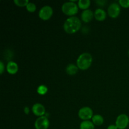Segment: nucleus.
I'll return each instance as SVG.
<instances>
[{
	"label": "nucleus",
	"instance_id": "18",
	"mask_svg": "<svg viewBox=\"0 0 129 129\" xmlns=\"http://www.w3.org/2000/svg\"><path fill=\"white\" fill-rule=\"evenodd\" d=\"M14 3L18 6H26L29 3L28 0H14Z\"/></svg>",
	"mask_w": 129,
	"mask_h": 129
},
{
	"label": "nucleus",
	"instance_id": "6",
	"mask_svg": "<svg viewBox=\"0 0 129 129\" xmlns=\"http://www.w3.org/2000/svg\"><path fill=\"white\" fill-rule=\"evenodd\" d=\"M118 129H125L129 124V118L125 114H121L117 118L115 122Z\"/></svg>",
	"mask_w": 129,
	"mask_h": 129
},
{
	"label": "nucleus",
	"instance_id": "11",
	"mask_svg": "<svg viewBox=\"0 0 129 129\" xmlns=\"http://www.w3.org/2000/svg\"><path fill=\"white\" fill-rule=\"evenodd\" d=\"M18 70V66L15 62L10 61L8 63L6 66V71L10 74H15L17 73Z\"/></svg>",
	"mask_w": 129,
	"mask_h": 129
},
{
	"label": "nucleus",
	"instance_id": "13",
	"mask_svg": "<svg viewBox=\"0 0 129 129\" xmlns=\"http://www.w3.org/2000/svg\"><path fill=\"white\" fill-rule=\"evenodd\" d=\"M78 69H79V68H78V67L77 66L74 65V64H71L67 66V67L66 68V72L69 75L73 76L78 73Z\"/></svg>",
	"mask_w": 129,
	"mask_h": 129
},
{
	"label": "nucleus",
	"instance_id": "12",
	"mask_svg": "<svg viewBox=\"0 0 129 129\" xmlns=\"http://www.w3.org/2000/svg\"><path fill=\"white\" fill-rule=\"evenodd\" d=\"M94 17L96 20L99 21H104L107 17V14L103 9L98 8L95 10V12H94Z\"/></svg>",
	"mask_w": 129,
	"mask_h": 129
},
{
	"label": "nucleus",
	"instance_id": "10",
	"mask_svg": "<svg viewBox=\"0 0 129 129\" xmlns=\"http://www.w3.org/2000/svg\"><path fill=\"white\" fill-rule=\"evenodd\" d=\"M94 16V14L93 13V11L91 10H85L82 12L81 17V20L84 21V23L90 22L93 18V16Z\"/></svg>",
	"mask_w": 129,
	"mask_h": 129
},
{
	"label": "nucleus",
	"instance_id": "20",
	"mask_svg": "<svg viewBox=\"0 0 129 129\" xmlns=\"http://www.w3.org/2000/svg\"><path fill=\"white\" fill-rule=\"evenodd\" d=\"M119 5L123 8L129 7V0H119Z\"/></svg>",
	"mask_w": 129,
	"mask_h": 129
},
{
	"label": "nucleus",
	"instance_id": "14",
	"mask_svg": "<svg viewBox=\"0 0 129 129\" xmlns=\"http://www.w3.org/2000/svg\"><path fill=\"white\" fill-rule=\"evenodd\" d=\"M104 122V119H103V117L100 115H93V118H92V122L94 123V125L100 126L102 125Z\"/></svg>",
	"mask_w": 129,
	"mask_h": 129
},
{
	"label": "nucleus",
	"instance_id": "15",
	"mask_svg": "<svg viewBox=\"0 0 129 129\" xmlns=\"http://www.w3.org/2000/svg\"><path fill=\"white\" fill-rule=\"evenodd\" d=\"M80 129H94V125L89 120L83 121L80 124Z\"/></svg>",
	"mask_w": 129,
	"mask_h": 129
},
{
	"label": "nucleus",
	"instance_id": "2",
	"mask_svg": "<svg viewBox=\"0 0 129 129\" xmlns=\"http://www.w3.org/2000/svg\"><path fill=\"white\" fill-rule=\"evenodd\" d=\"M93 62L91 55L89 53H83L81 54L76 61L77 66L81 70H86L91 66Z\"/></svg>",
	"mask_w": 129,
	"mask_h": 129
},
{
	"label": "nucleus",
	"instance_id": "17",
	"mask_svg": "<svg viewBox=\"0 0 129 129\" xmlns=\"http://www.w3.org/2000/svg\"><path fill=\"white\" fill-rule=\"evenodd\" d=\"M47 91H48L47 87L45 85L39 86L37 88V93L40 94V95H44V94H45L47 93Z\"/></svg>",
	"mask_w": 129,
	"mask_h": 129
},
{
	"label": "nucleus",
	"instance_id": "5",
	"mask_svg": "<svg viewBox=\"0 0 129 129\" xmlns=\"http://www.w3.org/2000/svg\"><path fill=\"white\" fill-rule=\"evenodd\" d=\"M53 15L52 8L50 6H44L42 8L39 12V16L43 20H48Z\"/></svg>",
	"mask_w": 129,
	"mask_h": 129
},
{
	"label": "nucleus",
	"instance_id": "25",
	"mask_svg": "<svg viewBox=\"0 0 129 129\" xmlns=\"http://www.w3.org/2000/svg\"><path fill=\"white\" fill-rule=\"evenodd\" d=\"M128 55H129V50H128Z\"/></svg>",
	"mask_w": 129,
	"mask_h": 129
},
{
	"label": "nucleus",
	"instance_id": "21",
	"mask_svg": "<svg viewBox=\"0 0 129 129\" xmlns=\"http://www.w3.org/2000/svg\"><path fill=\"white\" fill-rule=\"evenodd\" d=\"M4 69H5V66H4V64L3 63V62H0V73L1 74L3 73Z\"/></svg>",
	"mask_w": 129,
	"mask_h": 129
},
{
	"label": "nucleus",
	"instance_id": "19",
	"mask_svg": "<svg viewBox=\"0 0 129 129\" xmlns=\"http://www.w3.org/2000/svg\"><path fill=\"white\" fill-rule=\"evenodd\" d=\"M26 7V10L29 11V12H34L36 10V5L34 3L29 2V3L28 4Z\"/></svg>",
	"mask_w": 129,
	"mask_h": 129
},
{
	"label": "nucleus",
	"instance_id": "3",
	"mask_svg": "<svg viewBox=\"0 0 129 129\" xmlns=\"http://www.w3.org/2000/svg\"><path fill=\"white\" fill-rule=\"evenodd\" d=\"M62 10L65 15L68 16H73L78 11V6L73 1H68L63 4Z\"/></svg>",
	"mask_w": 129,
	"mask_h": 129
},
{
	"label": "nucleus",
	"instance_id": "9",
	"mask_svg": "<svg viewBox=\"0 0 129 129\" xmlns=\"http://www.w3.org/2000/svg\"><path fill=\"white\" fill-rule=\"evenodd\" d=\"M32 112L34 114L39 117H42L45 113V108L43 105L40 103H35L33 105L31 108Z\"/></svg>",
	"mask_w": 129,
	"mask_h": 129
},
{
	"label": "nucleus",
	"instance_id": "8",
	"mask_svg": "<svg viewBox=\"0 0 129 129\" xmlns=\"http://www.w3.org/2000/svg\"><path fill=\"white\" fill-rule=\"evenodd\" d=\"M120 13V6L117 3H113L108 8V14L110 17L115 18Z\"/></svg>",
	"mask_w": 129,
	"mask_h": 129
},
{
	"label": "nucleus",
	"instance_id": "22",
	"mask_svg": "<svg viewBox=\"0 0 129 129\" xmlns=\"http://www.w3.org/2000/svg\"><path fill=\"white\" fill-rule=\"evenodd\" d=\"M97 4H98L99 6H104V4L105 3H107V1H96Z\"/></svg>",
	"mask_w": 129,
	"mask_h": 129
},
{
	"label": "nucleus",
	"instance_id": "4",
	"mask_svg": "<svg viewBox=\"0 0 129 129\" xmlns=\"http://www.w3.org/2000/svg\"><path fill=\"white\" fill-rule=\"evenodd\" d=\"M78 116L81 120L84 121L89 120L93 117V112L91 108L84 107L81 108L78 112Z\"/></svg>",
	"mask_w": 129,
	"mask_h": 129
},
{
	"label": "nucleus",
	"instance_id": "23",
	"mask_svg": "<svg viewBox=\"0 0 129 129\" xmlns=\"http://www.w3.org/2000/svg\"><path fill=\"white\" fill-rule=\"evenodd\" d=\"M24 112H25V114L28 115L29 113H30V108L28 107H25V108H24Z\"/></svg>",
	"mask_w": 129,
	"mask_h": 129
},
{
	"label": "nucleus",
	"instance_id": "7",
	"mask_svg": "<svg viewBox=\"0 0 129 129\" xmlns=\"http://www.w3.org/2000/svg\"><path fill=\"white\" fill-rule=\"evenodd\" d=\"M50 122L49 119L45 116H42L35 120V129H47L49 128Z\"/></svg>",
	"mask_w": 129,
	"mask_h": 129
},
{
	"label": "nucleus",
	"instance_id": "16",
	"mask_svg": "<svg viewBox=\"0 0 129 129\" xmlns=\"http://www.w3.org/2000/svg\"><path fill=\"white\" fill-rule=\"evenodd\" d=\"M91 5L90 0H79L78 1V6L82 10H88Z\"/></svg>",
	"mask_w": 129,
	"mask_h": 129
},
{
	"label": "nucleus",
	"instance_id": "24",
	"mask_svg": "<svg viewBox=\"0 0 129 129\" xmlns=\"http://www.w3.org/2000/svg\"><path fill=\"white\" fill-rule=\"evenodd\" d=\"M107 129H118V128H117V126L115 125H110L108 126Z\"/></svg>",
	"mask_w": 129,
	"mask_h": 129
},
{
	"label": "nucleus",
	"instance_id": "1",
	"mask_svg": "<svg viewBox=\"0 0 129 129\" xmlns=\"http://www.w3.org/2000/svg\"><path fill=\"white\" fill-rule=\"evenodd\" d=\"M81 20L76 16H71L67 19L64 24V29L68 34H74L80 29Z\"/></svg>",
	"mask_w": 129,
	"mask_h": 129
}]
</instances>
